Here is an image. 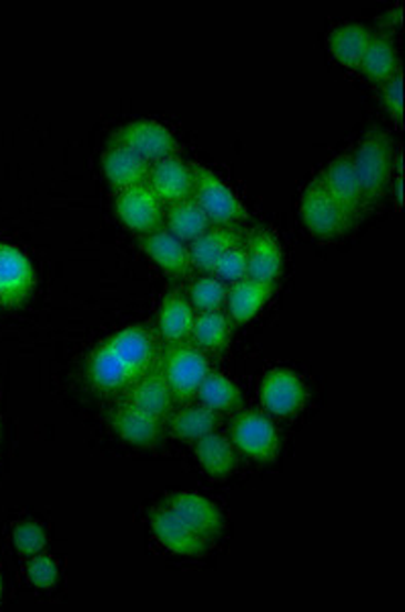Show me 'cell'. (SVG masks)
Segmentation results:
<instances>
[{"mask_svg": "<svg viewBox=\"0 0 405 612\" xmlns=\"http://www.w3.org/2000/svg\"><path fill=\"white\" fill-rule=\"evenodd\" d=\"M261 402L273 417H294L307 402L306 384L290 368H273L261 382Z\"/></svg>", "mask_w": 405, "mask_h": 612, "instance_id": "10", "label": "cell"}, {"mask_svg": "<svg viewBox=\"0 0 405 612\" xmlns=\"http://www.w3.org/2000/svg\"><path fill=\"white\" fill-rule=\"evenodd\" d=\"M371 38H373L371 27L363 23H341L334 27L328 36V48L334 60L343 68L358 70Z\"/></svg>", "mask_w": 405, "mask_h": 612, "instance_id": "25", "label": "cell"}, {"mask_svg": "<svg viewBox=\"0 0 405 612\" xmlns=\"http://www.w3.org/2000/svg\"><path fill=\"white\" fill-rule=\"evenodd\" d=\"M27 578L33 586L41 588V590H51V588H55L58 578H60L58 563L53 562L48 555L38 553L27 563Z\"/></svg>", "mask_w": 405, "mask_h": 612, "instance_id": "34", "label": "cell"}, {"mask_svg": "<svg viewBox=\"0 0 405 612\" xmlns=\"http://www.w3.org/2000/svg\"><path fill=\"white\" fill-rule=\"evenodd\" d=\"M0 599H2V578H0Z\"/></svg>", "mask_w": 405, "mask_h": 612, "instance_id": "35", "label": "cell"}, {"mask_svg": "<svg viewBox=\"0 0 405 612\" xmlns=\"http://www.w3.org/2000/svg\"><path fill=\"white\" fill-rule=\"evenodd\" d=\"M198 400L200 404L209 407L214 413H234L243 404V394L241 388L234 384L229 375L221 372H212L204 378L202 387L198 390Z\"/></svg>", "mask_w": 405, "mask_h": 612, "instance_id": "29", "label": "cell"}, {"mask_svg": "<svg viewBox=\"0 0 405 612\" xmlns=\"http://www.w3.org/2000/svg\"><path fill=\"white\" fill-rule=\"evenodd\" d=\"M158 362L178 404H188L196 399L198 390L210 372L209 355L204 351L198 350L190 341L161 345Z\"/></svg>", "mask_w": 405, "mask_h": 612, "instance_id": "3", "label": "cell"}, {"mask_svg": "<svg viewBox=\"0 0 405 612\" xmlns=\"http://www.w3.org/2000/svg\"><path fill=\"white\" fill-rule=\"evenodd\" d=\"M111 143L123 146L149 163L180 155V141L173 138L172 131L160 121L151 119H136L119 127Z\"/></svg>", "mask_w": 405, "mask_h": 612, "instance_id": "6", "label": "cell"}, {"mask_svg": "<svg viewBox=\"0 0 405 612\" xmlns=\"http://www.w3.org/2000/svg\"><path fill=\"white\" fill-rule=\"evenodd\" d=\"M300 214L307 231H312L320 239L341 238L351 227H355L343 209L328 197L318 178H314L304 188L300 197Z\"/></svg>", "mask_w": 405, "mask_h": 612, "instance_id": "7", "label": "cell"}, {"mask_svg": "<svg viewBox=\"0 0 405 612\" xmlns=\"http://www.w3.org/2000/svg\"><path fill=\"white\" fill-rule=\"evenodd\" d=\"M273 294V284L257 282L253 278H243L229 288L226 304H229V317L233 325H245L255 314L267 304Z\"/></svg>", "mask_w": 405, "mask_h": 612, "instance_id": "24", "label": "cell"}, {"mask_svg": "<svg viewBox=\"0 0 405 612\" xmlns=\"http://www.w3.org/2000/svg\"><path fill=\"white\" fill-rule=\"evenodd\" d=\"M194 172V194L200 209L206 213L212 225L234 227L249 219L243 202L236 199L221 175L204 165H192Z\"/></svg>", "mask_w": 405, "mask_h": 612, "instance_id": "4", "label": "cell"}, {"mask_svg": "<svg viewBox=\"0 0 405 612\" xmlns=\"http://www.w3.org/2000/svg\"><path fill=\"white\" fill-rule=\"evenodd\" d=\"M196 311L180 292H170L165 299L161 300L160 311H158V338L163 345H175V343H185L192 338V327H194Z\"/></svg>", "mask_w": 405, "mask_h": 612, "instance_id": "20", "label": "cell"}, {"mask_svg": "<svg viewBox=\"0 0 405 612\" xmlns=\"http://www.w3.org/2000/svg\"><path fill=\"white\" fill-rule=\"evenodd\" d=\"M123 402L153 414L161 421H165L175 411V404H178L173 399L172 388L161 372L160 362L149 368L145 374L124 390Z\"/></svg>", "mask_w": 405, "mask_h": 612, "instance_id": "15", "label": "cell"}, {"mask_svg": "<svg viewBox=\"0 0 405 612\" xmlns=\"http://www.w3.org/2000/svg\"><path fill=\"white\" fill-rule=\"evenodd\" d=\"M13 543L21 555L33 558V555H38V553L45 550L48 535H45L43 526L38 525V523L23 521L13 529Z\"/></svg>", "mask_w": 405, "mask_h": 612, "instance_id": "32", "label": "cell"}, {"mask_svg": "<svg viewBox=\"0 0 405 612\" xmlns=\"http://www.w3.org/2000/svg\"><path fill=\"white\" fill-rule=\"evenodd\" d=\"M233 338V321L222 311L212 313H198L192 327L190 343H194L198 350L209 353H222L229 348Z\"/></svg>", "mask_w": 405, "mask_h": 612, "instance_id": "28", "label": "cell"}, {"mask_svg": "<svg viewBox=\"0 0 405 612\" xmlns=\"http://www.w3.org/2000/svg\"><path fill=\"white\" fill-rule=\"evenodd\" d=\"M160 339L145 327H126L92 351L88 362L90 387L100 394H123L160 360Z\"/></svg>", "mask_w": 405, "mask_h": 612, "instance_id": "1", "label": "cell"}, {"mask_svg": "<svg viewBox=\"0 0 405 612\" xmlns=\"http://www.w3.org/2000/svg\"><path fill=\"white\" fill-rule=\"evenodd\" d=\"M226 284L214 274L200 275L188 288V300L198 313L222 311L226 304Z\"/></svg>", "mask_w": 405, "mask_h": 612, "instance_id": "30", "label": "cell"}, {"mask_svg": "<svg viewBox=\"0 0 405 612\" xmlns=\"http://www.w3.org/2000/svg\"><path fill=\"white\" fill-rule=\"evenodd\" d=\"M243 238H245L243 231L236 227H210L202 238L188 245L190 258H192V268H196L204 274H212L214 265L222 255L234 245L243 243Z\"/></svg>", "mask_w": 405, "mask_h": 612, "instance_id": "22", "label": "cell"}, {"mask_svg": "<svg viewBox=\"0 0 405 612\" xmlns=\"http://www.w3.org/2000/svg\"><path fill=\"white\" fill-rule=\"evenodd\" d=\"M212 274L222 280L224 284H234L239 280L246 278V250L243 243L234 245L222 255L221 260L214 265Z\"/></svg>", "mask_w": 405, "mask_h": 612, "instance_id": "31", "label": "cell"}, {"mask_svg": "<svg viewBox=\"0 0 405 612\" xmlns=\"http://www.w3.org/2000/svg\"><path fill=\"white\" fill-rule=\"evenodd\" d=\"M379 99L383 109L402 126L404 123V72L402 70L379 84Z\"/></svg>", "mask_w": 405, "mask_h": 612, "instance_id": "33", "label": "cell"}, {"mask_svg": "<svg viewBox=\"0 0 405 612\" xmlns=\"http://www.w3.org/2000/svg\"><path fill=\"white\" fill-rule=\"evenodd\" d=\"M163 506L178 514L185 525L194 529L200 538L212 541L219 538L224 529V516L212 500L196 492H175L168 496Z\"/></svg>", "mask_w": 405, "mask_h": 612, "instance_id": "14", "label": "cell"}, {"mask_svg": "<svg viewBox=\"0 0 405 612\" xmlns=\"http://www.w3.org/2000/svg\"><path fill=\"white\" fill-rule=\"evenodd\" d=\"M402 70L397 48L393 41L389 31H377L373 33V38L368 41L367 51L361 60L358 72L367 78L373 84H383L385 80H389L395 72Z\"/></svg>", "mask_w": 405, "mask_h": 612, "instance_id": "23", "label": "cell"}, {"mask_svg": "<svg viewBox=\"0 0 405 612\" xmlns=\"http://www.w3.org/2000/svg\"><path fill=\"white\" fill-rule=\"evenodd\" d=\"M246 278L273 284L283 270V253L280 241L267 229H253L246 235Z\"/></svg>", "mask_w": 405, "mask_h": 612, "instance_id": "17", "label": "cell"}, {"mask_svg": "<svg viewBox=\"0 0 405 612\" xmlns=\"http://www.w3.org/2000/svg\"><path fill=\"white\" fill-rule=\"evenodd\" d=\"M194 453L202 470L210 478H229L236 470V450L229 439L222 438L216 431L206 438L198 439L194 443Z\"/></svg>", "mask_w": 405, "mask_h": 612, "instance_id": "27", "label": "cell"}, {"mask_svg": "<svg viewBox=\"0 0 405 612\" xmlns=\"http://www.w3.org/2000/svg\"><path fill=\"white\" fill-rule=\"evenodd\" d=\"M100 163H102L104 178L114 192H123L129 188L145 184L151 170V163L123 146H114V143H109Z\"/></svg>", "mask_w": 405, "mask_h": 612, "instance_id": "18", "label": "cell"}, {"mask_svg": "<svg viewBox=\"0 0 405 612\" xmlns=\"http://www.w3.org/2000/svg\"><path fill=\"white\" fill-rule=\"evenodd\" d=\"M117 214L124 225L135 231L139 238L155 233L165 223V204L158 199L148 182L119 192Z\"/></svg>", "mask_w": 405, "mask_h": 612, "instance_id": "9", "label": "cell"}, {"mask_svg": "<svg viewBox=\"0 0 405 612\" xmlns=\"http://www.w3.org/2000/svg\"><path fill=\"white\" fill-rule=\"evenodd\" d=\"M36 288V272L23 251L0 243V304L19 307Z\"/></svg>", "mask_w": 405, "mask_h": 612, "instance_id": "12", "label": "cell"}, {"mask_svg": "<svg viewBox=\"0 0 405 612\" xmlns=\"http://www.w3.org/2000/svg\"><path fill=\"white\" fill-rule=\"evenodd\" d=\"M351 155L368 213L379 204L392 182L395 162L392 138L383 129H371Z\"/></svg>", "mask_w": 405, "mask_h": 612, "instance_id": "2", "label": "cell"}, {"mask_svg": "<svg viewBox=\"0 0 405 612\" xmlns=\"http://www.w3.org/2000/svg\"><path fill=\"white\" fill-rule=\"evenodd\" d=\"M231 443L239 453L261 463L275 462L282 450L277 427L273 425L267 414L259 411H243L234 417Z\"/></svg>", "mask_w": 405, "mask_h": 612, "instance_id": "5", "label": "cell"}, {"mask_svg": "<svg viewBox=\"0 0 405 612\" xmlns=\"http://www.w3.org/2000/svg\"><path fill=\"white\" fill-rule=\"evenodd\" d=\"M111 429L123 439L124 443H131L135 448L153 450L158 448L165 433V421H161L153 414L135 409L131 404H121L109 414Z\"/></svg>", "mask_w": 405, "mask_h": 612, "instance_id": "13", "label": "cell"}, {"mask_svg": "<svg viewBox=\"0 0 405 612\" xmlns=\"http://www.w3.org/2000/svg\"><path fill=\"white\" fill-rule=\"evenodd\" d=\"M219 425L221 414L204 404H188L165 419V433L184 443H196L198 439L214 433Z\"/></svg>", "mask_w": 405, "mask_h": 612, "instance_id": "21", "label": "cell"}, {"mask_svg": "<svg viewBox=\"0 0 405 612\" xmlns=\"http://www.w3.org/2000/svg\"><path fill=\"white\" fill-rule=\"evenodd\" d=\"M149 526L153 538L160 541L168 551L182 558H200L206 553L209 541L200 538L194 529L185 525L184 521L172 513L168 506H160L149 514Z\"/></svg>", "mask_w": 405, "mask_h": 612, "instance_id": "11", "label": "cell"}, {"mask_svg": "<svg viewBox=\"0 0 405 612\" xmlns=\"http://www.w3.org/2000/svg\"><path fill=\"white\" fill-rule=\"evenodd\" d=\"M163 227L172 233L173 238L184 241L185 245L194 243L209 231L210 223L206 213L200 209L196 200L188 199L165 207V223Z\"/></svg>", "mask_w": 405, "mask_h": 612, "instance_id": "26", "label": "cell"}, {"mask_svg": "<svg viewBox=\"0 0 405 612\" xmlns=\"http://www.w3.org/2000/svg\"><path fill=\"white\" fill-rule=\"evenodd\" d=\"M316 178L322 188L328 192V197L351 219V223L358 225V221L367 211H365V200H363L361 184L353 165V155L351 153L336 155Z\"/></svg>", "mask_w": 405, "mask_h": 612, "instance_id": "8", "label": "cell"}, {"mask_svg": "<svg viewBox=\"0 0 405 612\" xmlns=\"http://www.w3.org/2000/svg\"><path fill=\"white\" fill-rule=\"evenodd\" d=\"M148 184L165 207L192 199L194 194L192 165H188L180 155L151 163Z\"/></svg>", "mask_w": 405, "mask_h": 612, "instance_id": "16", "label": "cell"}, {"mask_svg": "<svg viewBox=\"0 0 405 612\" xmlns=\"http://www.w3.org/2000/svg\"><path fill=\"white\" fill-rule=\"evenodd\" d=\"M139 245L165 274L180 280L192 272V258L188 245L184 241L173 238L165 227L155 233L139 238Z\"/></svg>", "mask_w": 405, "mask_h": 612, "instance_id": "19", "label": "cell"}]
</instances>
